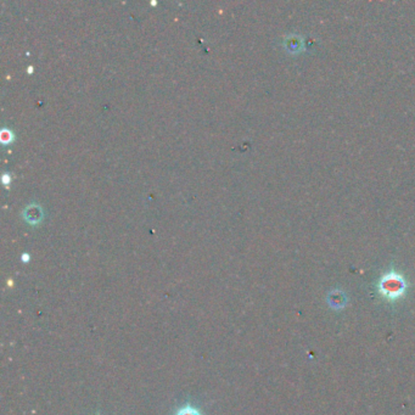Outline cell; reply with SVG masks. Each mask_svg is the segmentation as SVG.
Returning <instances> with one entry per match:
<instances>
[{
	"mask_svg": "<svg viewBox=\"0 0 415 415\" xmlns=\"http://www.w3.org/2000/svg\"><path fill=\"white\" fill-rule=\"evenodd\" d=\"M403 288L404 280L402 279V276L393 274V273L384 276L382 281H381V289L384 290V293L392 295V296H397L398 294H401L403 291Z\"/></svg>",
	"mask_w": 415,
	"mask_h": 415,
	"instance_id": "cell-1",
	"label": "cell"
},
{
	"mask_svg": "<svg viewBox=\"0 0 415 415\" xmlns=\"http://www.w3.org/2000/svg\"><path fill=\"white\" fill-rule=\"evenodd\" d=\"M43 216H44V212H43L42 206L38 204H29L23 210V218L28 223L37 224L41 222Z\"/></svg>",
	"mask_w": 415,
	"mask_h": 415,
	"instance_id": "cell-2",
	"label": "cell"
},
{
	"mask_svg": "<svg viewBox=\"0 0 415 415\" xmlns=\"http://www.w3.org/2000/svg\"><path fill=\"white\" fill-rule=\"evenodd\" d=\"M302 47H303V39L301 38L300 36H290L288 37L286 41H285V48H286V50L289 53H293V54H296V53H300L301 50H302Z\"/></svg>",
	"mask_w": 415,
	"mask_h": 415,
	"instance_id": "cell-3",
	"label": "cell"
},
{
	"mask_svg": "<svg viewBox=\"0 0 415 415\" xmlns=\"http://www.w3.org/2000/svg\"><path fill=\"white\" fill-rule=\"evenodd\" d=\"M12 139H14V134H12L11 131L9 129H3L2 131V141L4 144L6 143H11Z\"/></svg>",
	"mask_w": 415,
	"mask_h": 415,
	"instance_id": "cell-4",
	"label": "cell"
},
{
	"mask_svg": "<svg viewBox=\"0 0 415 415\" xmlns=\"http://www.w3.org/2000/svg\"><path fill=\"white\" fill-rule=\"evenodd\" d=\"M177 415H200L198 413V410L194 409L191 407H186V408H183L180 411H178Z\"/></svg>",
	"mask_w": 415,
	"mask_h": 415,
	"instance_id": "cell-5",
	"label": "cell"
},
{
	"mask_svg": "<svg viewBox=\"0 0 415 415\" xmlns=\"http://www.w3.org/2000/svg\"><path fill=\"white\" fill-rule=\"evenodd\" d=\"M3 181H4V184L10 183V178L8 177V174H4V176H3Z\"/></svg>",
	"mask_w": 415,
	"mask_h": 415,
	"instance_id": "cell-6",
	"label": "cell"
},
{
	"mask_svg": "<svg viewBox=\"0 0 415 415\" xmlns=\"http://www.w3.org/2000/svg\"><path fill=\"white\" fill-rule=\"evenodd\" d=\"M27 258H28V256H27V254H23V261H27Z\"/></svg>",
	"mask_w": 415,
	"mask_h": 415,
	"instance_id": "cell-7",
	"label": "cell"
}]
</instances>
